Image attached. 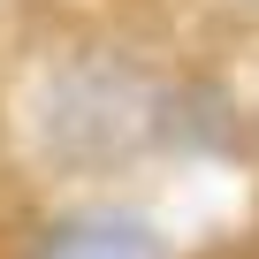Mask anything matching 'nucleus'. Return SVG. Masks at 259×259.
<instances>
[{
	"instance_id": "f257e3e1",
	"label": "nucleus",
	"mask_w": 259,
	"mask_h": 259,
	"mask_svg": "<svg viewBox=\"0 0 259 259\" xmlns=\"http://www.w3.org/2000/svg\"><path fill=\"white\" fill-rule=\"evenodd\" d=\"M38 259H168L160 229L145 213H122V206H92V213H69L46 229Z\"/></svg>"
}]
</instances>
